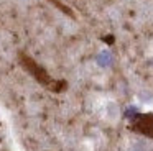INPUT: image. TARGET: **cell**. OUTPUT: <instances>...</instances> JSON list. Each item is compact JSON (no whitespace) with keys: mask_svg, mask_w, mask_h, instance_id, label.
I'll return each mask as SVG.
<instances>
[{"mask_svg":"<svg viewBox=\"0 0 153 151\" xmlns=\"http://www.w3.org/2000/svg\"><path fill=\"white\" fill-rule=\"evenodd\" d=\"M146 131H148L150 135H153V123H148V125H146Z\"/></svg>","mask_w":153,"mask_h":151,"instance_id":"cell-1","label":"cell"}]
</instances>
